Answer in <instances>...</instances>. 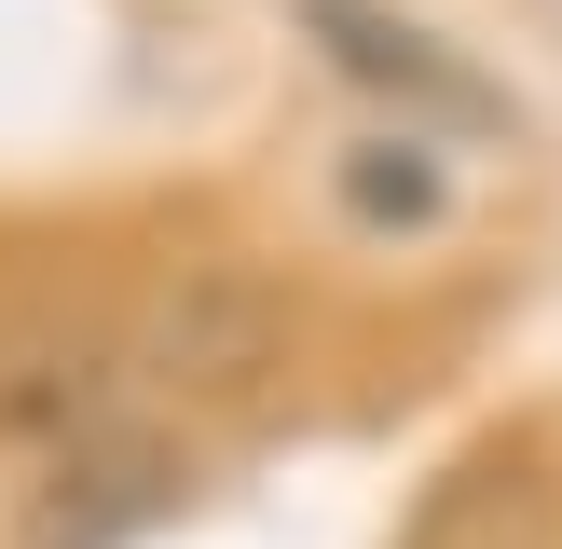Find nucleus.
<instances>
[{"label":"nucleus","instance_id":"1","mask_svg":"<svg viewBox=\"0 0 562 549\" xmlns=\"http://www.w3.org/2000/svg\"><path fill=\"white\" fill-rule=\"evenodd\" d=\"M179 494H192V453H179V439H97V453L55 467L27 549H124V536H151Z\"/></svg>","mask_w":562,"mask_h":549},{"label":"nucleus","instance_id":"2","mask_svg":"<svg viewBox=\"0 0 562 549\" xmlns=\"http://www.w3.org/2000/svg\"><path fill=\"white\" fill-rule=\"evenodd\" d=\"M302 14H316V42L344 55L357 82H384V97L439 110V124H508V82H481L467 55H439L412 14H384V0H302Z\"/></svg>","mask_w":562,"mask_h":549},{"label":"nucleus","instance_id":"3","mask_svg":"<svg viewBox=\"0 0 562 549\" xmlns=\"http://www.w3.org/2000/svg\"><path fill=\"white\" fill-rule=\"evenodd\" d=\"M137 357H151L165 384H247V371L274 357V289L234 274V261L179 274V289L151 302V329H137Z\"/></svg>","mask_w":562,"mask_h":549},{"label":"nucleus","instance_id":"4","mask_svg":"<svg viewBox=\"0 0 562 549\" xmlns=\"http://www.w3.org/2000/svg\"><path fill=\"white\" fill-rule=\"evenodd\" d=\"M439 192H453V179H439V152H426V137H357V152H344V206L357 220H371V234H426V220H439Z\"/></svg>","mask_w":562,"mask_h":549}]
</instances>
